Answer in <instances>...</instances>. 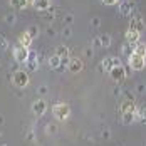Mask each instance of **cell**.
I'll list each match as a JSON object with an SVG mask.
<instances>
[{
	"label": "cell",
	"instance_id": "d4e9b609",
	"mask_svg": "<svg viewBox=\"0 0 146 146\" xmlns=\"http://www.w3.org/2000/svg\"><path fill=\"white\" fill-rule=\"evenodd\" d=\"M7 49H9V39L3 34H0V50H7Z\"/></svg>",
	"mask_w": 146,
	"mask_h": 146
},
{
	"label": "cell",
	"instance_id": "3957f363",
	"mask_svg": "<svg viewBox=\"0 0 146 146\" xmlns=\"http://www.w3.org/2000/svg\"><path fill=\"white\" fill-rule=\"evenodd\" d=\"M29 52L30 49L29 47H22L20 44H17L12 50V56H14V60L17 64H25L27 59H29Z\"/></svg>",
	"mask_w": 146,
	"mask_h": 146
},
{
	"label": "cell",
	"instance_id": "30bf717a",
	"mask_svg": "<svg viewBox=\"0 0 146 146\" xmlns=\"http://www.w3.org/2000/svg\"><path fill=\"white\" fill-rule=\"evenodd\" d=\"M82 67H84V64H82V60L79 57H71L69 59V64H67V71L71 74H79L82 71Z\"/></svg>",
	"mask_w": 146,
	"mask_h": 146
},
{
	"label": "cell",
	"instance_id": "1f68e13d",
	"mask_svg": "<svg viewBox=\"0 0 146 146\" xmlns=\"http://www.w3.org/2000/svg\"><path fill=\"white\" fill-rule=\"evenodd\" d=\"M104 5H116L117 2H121V0H101Z\"/></svg>",
	"mask_w": 146,
	"mask_h": 146
},
{
	"label": "cell",
	"instance_id": "7c38bea8",
	"mask_svg": "<svg viewBox=\"0 0 146 146\" xmlns=\"http://www.w3.org/2000/svg\"><path fill=\"white\" fill-rule=\"evenodd\" d=\"M30 3H32V7H34L35 10H39V12H45V10H49V9L52 7V2H50V0H30Z\"/></svg>",
	"mask_w": 146,
	"mask_h": 146
},
{
	"label": "cell",
	"instance_id": "ba28073f",
	"mask_svg": "<svg viewBox=\"0 0 146 146\" xmlns=\"http://www.w3.org/2000/svg\"><path fill=\"white\" fill-rule=\"evenodd\" d=\"M128 29H133V30H136V32H139V34H143L145 29H146L143 15H139V14L131 15V22H129V27H128Z\"/></svg>",
	"mask_w": 146,
	"mask_h": 146
},
{
	"label": "cell",
	"instance_id": "e575fe53",
	"mask_svg": "<svg viewBox=\"0 0 146 146\" xmlns=\"http://www.w3.org/2000/svg\"><path fill=\"white\" fill-rule=\"evenodd\" d=\"M39 92H40V94H45V92H47V88H45V86H40V88H39Z\"/></svg>",
	"mask_w": 146,
	"mask_h": 146
},
{
	"label": "cell",
	"instance_id": "f1b7e54d",
	"mask_svg": "<svg viewBox=\"0 0 146 146\" xmlns=\"http://www.w3.org/2000/svg\"><path fill=\"white\" fill-rule=\"evenodd\" d=\"M62 35H64V37H66V39H69V37H71V35H72V29H71V27H69V25H66V27H64V29H62Z\"/></svg>",
	"mask_w": 146,
	"mask_h": 146
},
{
	"label": "cell",
	"instance_id": "d590c367",
	"mask_svg": "<svg viewBox=\"0 0 146 146\" xmlns=\"http://www.w3.org/2000/svg\"><path fill=\"white\" fill-rule=\"evenodd\" d=\"M138 92H145V86H143V84L138 86Z\"/></svg>",
	"mask_w": 146,
	"mask_h": 146
},
{
	"label": "cell",
	"instance_id": "ac0fdd59",
	"mask_svg": "<svg viewBox=\"0 0 146 146\" xmlns=\"http://www.w3.org/2000/svg\"><path fill=\"white\" fill-rule=\"evenodd\" d=\"M133 52H134V54H138V56H143V57H146V44L139 40L138 44H134Z\"/></svg>",
	"mask_w": 146,
	"mask_h": 146
},
{
	"label": "cell",
	"instance_id": "277c9868",
	"mask_svg": "<svg viewBox=\"0 0 146 146\" xmlns=\"http://www.w3.org/2000/svg\"><path fill=\"white\" fill-rule=\"evenodd\" d=\"M128 64H129V69H131V71L139 72V71H143V69L146 67V57L138 56V54H134V52H133L131 57L128 59Z\"/></svg>",
	"mask_w": 146,
	"mask_h": 146
},
{
	"label": "cell",
	"instance_id": "6da1fadb",
	"mask_svg": "<svg viewBox=\"0 0 146 146\" xmlns=\"http://www.w3.org/2000/svg\"><path fill=\"white\" fill-rule=\"evenodd\" d=\"M52 114L57 121H67L71 116V108L67 102H56L52 106Z\"/></svg>",
	"mask_w": 146,
	"mask_h": 146
},
{
	"label": "cell",
	"instance_id": "8d00e7d4",
	"mask_svg": "<svg viewBox=\"0 0 146 146\" xmlns=\"http://www.w3.org/2000/svg\"><path fill=\"white\" fill-rule=\"evenodd\" d=\"M102 136H104V138L108 139V138H109V131H108V129H104V133H102Z\"/></svg>",
	"mask_w": 146,
	"mask_h": 146
},
{
	"label": "cell",
	"instance_id": "9c48e42d",
	"mask_svg": "<svg viewBox=\"0 0 146 146\" xmlns=\"http://www.w3.org/2000/svg\"><path fill=\"white\" fill-rule=\"evenodd\" d=\"M134 7H136L134 0H123L119 3V14L123 17H131L133 12H134Z\"/></svg>",
	"mask_w": 146,
	"mask_h": 146
},
{
	"label": "cell",
	"instance_id": "d6986e66",
	"mask_svg": "<svg viewBox=\"0 0 146 146\" xmlns=\"http://www.w3.org/2000/svg\"><path fill=\"white\" fill-rule=\"evenodd\" d=\"M133 49H134V45L124 42V44L121 45V54H123L126 59H129V57H131V54H133Z\"/></svg>",
	"mask_w": 146,
	"mask_h": 146
},
{
	"label": "cell",
	"instance_id": "7a4b0ae2",
	"mask_svg": "<svg viewBox=\"0 0 146 146\" xmlns=\"http://www.w3.org/2000/svg\"><path fill=\"white\" fill-rule=\"evenodd\" d=\"M30 82V77H29V72L27 71H22V69H17L14 74H12V84L15 88L19 89H24L27 88Z\"/></svg>",
	"mask_w": 146,
	"mask_h": 146
},
{
	"label": "cell",
	"instance_id": "7402d4cb",
	"mask_svg": "<svg viewBox=\"0 0 146 146\" xmlns=\"http://www.w3.org/2000/svg\"><path fill=\"white\" fill-rule=\"evenodd\" d=\"M25 32H27V34L30 35V39L34 40V39H35V37L39 35V32H40V29H39V25L32 24V25H29V27H27V30H25Z\"/></svg>",
	"mask_w": 146,
	"mask_h": 146
},
{
	"label": "cell",
	"instance_id": "f546056e",
	"mask_svg": "<svg viewBox=\"0 0 146 146\" xmlns=\"http://www.w3.org/2000/svg\"><path fill=\"white\" fill-rule=\"evenodd\" d=\"M91 25H92L94 29H98V27L101 25V19H99V17H94V19L91 20Z\"/></svg>",
	"mask_w": 146,
	"mask_h": 146
},
{
	"label": "cell",
	"instance_id": "4dcf8cb0",
	"mask_svg": "<svg viewBox=\"0 0 146 146\" xmlns=\"http://www.w3.org/2000/svg\"><path fill=\"white\" fill-rule=\"evenodd\" d=\"M84 54H86V56H88V57H92V56H94V49H92V47H91V45H89L88 49H86V50H84Z\"/></svg>",
	"mask_w": 146,
	"mask_h": 146
},
{
	"label": "cell",
	"instance_id": "52a82bcc",
	"mask_svg": "<svg viewBox=\"0 0 146 146\" xmlns=\"http://www.w3.org/2000/svg\"><path fill=\"white\" fill-rule=\"evenodd\" d=\"M119 64H123L119 57H116V56H108L106 59H102V62H101V69H102V71H106V72H109L111 69L117 67Z\"/></svg>",
	"mask_w": 146,
	"mask_h": 146
},
{
	"label": "cell",
	"instance_id": "ffe728a7",
	"mask_svg": "<svg viewBox=\"0 0 146 146\" xmlns=\"http://www.w3.org/2000/svg\"><path fill=\"white\" fill-rule=\"evenodd\" d=\"M99 40H101L102 49H109V47H111V42H113V39H111L109 34H101V35H99Z\"/></svg>",
	"mask_w": 146,
	"mask_h": 146
},
{
	"label": "cell",
	"instance_id": "484cf974",
	"mask_svg": "<svg viewBox=\"0 0 146 146\" xmlns=\"http://www.w3.org/2000/svg\"><path fill=\"white\" fill-rule=\"evenodd\" d=\"M3 20H5V24H9V25H14L15 20H17V17H15V14H7L5 17H3Z\"/></svg>",
	"mask_w": 146,
	"mask_h": 146
},
{
	"label": "cell",
	"instance_id": "9a60e30c",
	"mask_svg": "<svg viewBox=\"0 0 146 146\" xmlns=\"http://www.w3.org/2000/svg\"><path fill=\"white\" fill-rule=\"evenodd\" d=\"M30 3V0H9V5L10 7H14L17 10H24V9H27Z\"/></svg>",
	"mask_w": 146,
	"mask_h": 146
},
{
	"label": "cell",
	"instance_id": "83f0119b",
	"mask_svg": "<svg viewBox=\"0 0 146 146\" xmlns=\"http://www.w3.org/2000/svg\"><path fill=\"white\" fill-rule=\"evenodd\" d=\"M72 22H74V15L72 14L64 15V24H66V25H72Z\"/></svg>",
	"mask_w": 146,
	"mask_h": 146
},
{
	"label": "cell",
	"instance_id": "8992f818",
	"mask_svg": "<svg viewBox=\"0 0 146 146\" xmlns=\"http://www.w3.org/2000/svg\"><path fill=\"white\" fill-rule=\"evenodd\" d=\"M30 109H32V114H35L37 117H40V116H44L45 111H47V102H45L42 98H39V99H35V101L32 102Z\"/></svg>",
	"mask_w": 146,
	"mask_h": 146
},
{
	"label": "cell",
	"instance_id": "4316f807",
	"mask_svg": "<svg viewBox=\"0 0 146 146\" xmlns=\"http://www.w3.org/2000/svg\"><path fill=\"white\" fill-rule=\"evenodd\" d=\"M91 47L96 50V49H102V45H101V40H99V35H96L92 40H91Z\"/></svg>",
	"mask_w": 146,
	"mask_h": 146
},
{
	"label": "cell",
	"instance_id": "5b68a950",
	"mask_svg": "<svg viewBox=\"0 0 146 146\" xmlns=\"http://www.w3.org/2000/svg\"><path fill=\"white\" fill-rule=\"evenodd\" d=\"M109 77H111L114 82H123V81L128 77V69H126L123 64H119L117 67H114V69L109 71Z\"/></svg>",
	"mask_w": 146,
	"mask_h": 146
},
{
	"label": "cell",
	"instance_id": "603a6c76",
	"mask_svg": "<svg viewBox=\"0 0 146 146\" xmlns=\"http://www.w3.org/2000/svg\"><path fill=\"white\" fill-rule=\"evenodd\" d=\"M121 119L124 124H131L136 121V113H126V114H121Z\"/></svg>",
	"mask_w": 146,
	"mask_h": 146
},
{
	"label": "cell",
	"instance_id": "4fadbf2b",
	"mask_svg": "<svg viewBox=\"0 0 146 146\" xmlns=\"http://www.w3.org/2000/svg\"><path fill=\"white\" fill-rule=\"evenodd\" d=\"M124 39H126V42L128 44H138L139 40H141V34L139 32H136V30H133V29H128L126 30V34H124Z\"/></svg>",
	"mask_w": 146,
	"mask_h": 146
},
{
	"label": "cell",
	"instance_id": "e0dca14e",
	"mask_svg": "<svg viewBox=\"0 0 146 146\" xmlns=\"http://www.w3.org/2000/svg\"><path fill=\"white\" fill-rule=\"evenodd\" d=\"M47 64H49V67H50V69H54V71H59V69H60V59H59L56 54L49 57Z\"/></svg>",
	"mask_w": 146,
	"mask_h": 146
},
{
	"label": "cell",
	"instance_id": "8fae6325",
	"mask_svg": "<svg viewBox=\"0 0 146 146\" xmlns=\"http://www.w3.org/2000/svg\"><path fill=\"white\" fill-rule=\"evenodd\" d=\"M119 111H121V114L136 113L138 111V106H136V102L133 101V99H124V101L121 102V106H119Z\"/></svg>",
	"mask_w": 146,
	"mask_h": 146
},
{
	"label": "cell",
	"instance_id": "2e32d148",
	"mask_svg": "<svg viewBox=\"0 0 146 146\" xmlns=\"http://www.w3.org/2000/svg\"><path fill=\"white\" fill-rule=\"evenodd\" d=\"M17 40H19V44L22 45V47H30V45H32V42H34V40L30 39V35L27 34V32H22V34L19 35V39H17Z\"/></svg>",
	"mask_w": 146,
	"mask_h": 146
},
{
	"label": "cell",
	"instance_id": "836d02e7",
	"mask_svg": "<svg viewBox=\"0 0 146 146\" xmlns=\"http://www.w3.org/2000/svg\"><path fill=\"white\" fill-rule=\"evenodd\" d=\"M47 34H49L50 37H54V35H56V32H54V29H52V27H47Z\"/></svg>",
	"mask_w": 146,
	"mask_h": 146
},
{
	"label": "cell",
	"instance_id": "d6a6232c",
	"mask_svg": "<svg viewBox=\"0 0 146 146\" xmlns=\"http://www.w3.org/2000/svg\"><path fill=\"white\" fill-rule=\"evenodd\" d=\"M49 131H50V133H56L57 129H56V126H54V124H49V126H47V133H49Z\"/></svg>",
	"mask_w": 146,
	"mask_h": 146
},
{
	"label": "cell",
	"instance_id": "44dd1931",
	"mask_svg": "<svg viewBox=\"0 0 146 146\" xmlns=\"http://www.w3.org/2000/svg\"><path fill=\"white\" fill-rule=\"evenodd\" d=\"M136 121H139V123L146 124V106L138 108V111H136Z\"/></svg>",
	"mask_w": 146,
	"mask_h": 146
},
{
	"label": "cell",
	"instance_id": "5bb4252c",
	"mask_svg": "<svg viewBox=\"0 0 146 146\" xmlns=\"http://www.w3.org/2000/svg\"><path fill=\"white\" fill-rule=\"evenodd\" d=\"M25 66H27V71H30V72H34V71L39 69V59L35 56V52H32V50L29 52V59H27Z\"/></svg>",
	"mask_w": 146,
	"mask_h": 146
},
{
	"label": "cell",
	"instance_id": "cb8c5ba5",
	"mask_svg": "<svg viewBox=\"0 0 146 146\" xmlns=\"http://www.w3.org/2000/svg\"><path fill=\"white\" fill-rule=\"evenodd\" d=\"M59 15V10L56 9V7H50L49 10H45V14H44V17L47 19V20H54L56 17Z\"/></svg>",
	"mask_w": 146,
	"mask_h": 146
}]
</instances>
